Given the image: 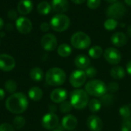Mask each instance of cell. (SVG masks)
<instances>
[{"label": "cell", "instance_id": "cell-13", "mask_svg": "<svg viewBox=\"0 0 131 131\" xmlns=\"http://www.w3.org/2000/svg\"><path fill=\"white\" fill-rule=\"evenodd\" d=\"M15 67V61L13 57L7 54H0V70L8 72L12 71Z\"/></svg>", "mask_w": 131, "mask_h": 131}, {"label": "cell", "instance_id": "cell-12", "mask_svg": "<svg viewBox=\"0 0 131 131\" xmlns=\"http://www.w3.org/2000/svg\"><path fill=\"white\" fill-rule=\"evenodd\" d=\"M15 26L17 30L21 34H28L32 29V24L29 18L20 16L15 20Z\"/></svg>", "mask_w": 131, "mask_h": 131}, {"label": "cell", "instance_id": "cell-41", "mask_svg": "<svg viewBox=\"0 0 131 131\" xmlns=\"http://www.w3.org/2000/svg\"><path fill=\"white\" fill-rule=\"evenodd\" d=\"M5 97V91L2 89V88H0V101H2Z\"/></svg>", "mask_w": 131, "mask_h": 131}, {"label": "cell", "instance_id": "cell-35", "mask_svg": "<svg viewBox=\"0 0 131 131\" xmlns=\"http://www.w3.org/2000/svg\"><path fill=\"white\" fill-rule=\"evenodd\" d=\"M101 3V0H88L87 5L91 9H96L97 8Z\"/></svg>", "mask_w": 131, "mask_h": 131}, {"label": "cell", "instance_id": "cell-3", "mask_svg": "<svg viewBox=\"0 0 131 131\" xmlns=\"http://www.w3.org/2000/svg\"><path fill=\"white\" fill-rule=\"evenodd\" d=\"M89 96L86 91L82 89L74 90L70 95V102L72 107L78 110L84 109L89 103Z\"/></svg>", "mask_w": 131, "mask_h": 131}, {"label": "cell", "instance_id": "cell-14", "mask_svg": "<svg viewBox=\"0 0 131 131\" xmlns=\"http://www.w3.org/2000/svg\"><path fill=\"white\" fill-rule=\"evenodd\" d=\"M87 126L91 131H101L104 123L98 116L91 115L87 120Z\"/></svg>", "mask_w": 131, "mask_h": 131}, {"label": "cell", "instance_id": "cell-17", "mask_svg": "<svg viewBox=\"0 0 131 131\" xmlns=\"http://www.w3.org/2000/svg\"><path fill=\"white\" fill-rule=\"evenodd\" d=\"M127 41H128L127 36L124 33L121 32V31L115 32L114 34L112 35V36L111 38V43L114 46L118 47V48L124 46L127 43Z\"/></svg>", "mask_w": 131, "mask_h": 131}, {"label": "cell", "instance_id": "cell-38", "mask_svg": "<svg viewBox=\"0 0 131 131\" xmlns=\"http://www.w3.org/2000/svg\"><path fill=\"white\" fill-rule=\"evenodd\" d=\"M121 131H131V121L130 119L124 120L121 125Z\"/></svg>", "mask_w": 131, "mask_h": 131}, {"label": "cell", "instance_id": "cell-6", "mask_svg": "<svg viewBox=\"0 0 131 131\" xmlns=\"http://www.w3.org/2000/svg\"><path fill=\"white\" fill-rule=\"evenodd\" d=\"M71 24L70 18L64 14H58L52 17L50 21V26L51 28L58 32L66 31Z\"/></svg>", "mask_w": 131, "mask_h": 131}, {"label": "cell", "instance_id": "cell-40", "mask_svg": "<svg viewBox=\"0 0 131 131\" xmlns=\"http://www.w3.org/2000/svg\"><path fill=\"white\" fill-rule=\"evenodd\" d=\"M40 28L42 31H48L50 28V25L47 22H43L40 25Z\"/></svg>", "mask_w": 131, "mask_h": 131}, {"label": "cell", "instance_id": "cell-8", "mask_svg": "<svg viewBox=\"0 0 131 131\" xmlns=\"http://www.w3.org/2000/svg\"><path fill=\"white\" fill-rule=\"evenodd\" d=\"M86 79L87 76L85 74V72L81 69H78L71 72L69 78V81L74 88H78L84 84Z\"/></svg>", "mask_w": 131, "mask_h": 131}, {"label": "cell", "instance_id": "cell-50", "mask_svg": "<svg viewBox=\"0 0 131 131\" xmlns=\"http://www.w3.org/2000/svg\"><path fill=\"white\" fill-rule=\"evenodd\" d=\"M51 131H62V130H58V129H54V130H51Z\"/></svg>", "mask_w": 131, "mask_h": 131}, {"label": "cell", "instance_id": "cell-19", "mask_svg": "<svg viewBox=\"0 0 131 131\" xmlns=\"http://www.w3.org/2000/svg\"><path fill=\"white\" fill-rule=\"evenodd\" d=\"M33 8V2L31 0H21L17 6V9L19 14L21 15H28L29 14Z\"/></svg>", "mask_w": 131, "mask_h": 131}, {"label": "cell", "instance_id": "cell-44", "mask_svg": "<svg viewBox=\"0 0 131 131\" xmlns=\"http://www.w3.org/2000/svg\"><path fill=\"white\" fill-rule=\"evenodd\" d=\"M4 21H3V19L0 17V31L3 28V27H4Z\"/></svg>", "mask_w": 131, "mask_h": 131}, {"label": "cell", "instance_id": "cell-1", "mask_svg": "<svg viewBox=\"0 0 131 131\" xmlns=\"http://www.w3.org/2000/svg\"><path fill=\"white\" fill-rule=\"evenodd\" d=\"M28 106V101L26 95L21 92H16L11 94L5 101V107L12 114H20L24 113Z\"/></svg>", "mask_w": 131, "mask_h": 131}, {"label": "cell", "instance_id": "cell-46", "mask_svg": "<svg viewBox=\"0 0 131 131\" xmlns=\"http://www.w3.org/2000/svg\"><path fill=\"white\" fill-rule=\"evenodd\" d=\"M127 34H128L129 36H130L131 37V25H129V27H128V28H127Z\"/></svg>", "mask_w": 131, "mask_h": 131}, {"label": "cell", "instance_id": "cell-51", "mask_svg": "<svg viewBox=\"0 0 131 131\" xmlns=\"http://www.w3.org/2000/svg\"><path fill=\"white\" fill-rule=\"evenodd\" d=\"M70 131H74V130H70Z\"/></svg>", "mask_w": 131, "mask_h": 131}, {"label": "cell", "instance_id": "cell-33", "mask_svg": "<svg viewBox=\"0 0 131 131\" xmlns=\"http://www.w3.org/2000/svg\"><path fill=\"white\" fill-rule=\"evenodd\" d=\"M72 105L71 104L70 101H64L61 103V106H60V110L62 113H68L72 110Z\"/></svg>", "mask_w": 131, "mask_h": 131}, {"label": "cell", "instance_id": "cell-20", "mask_svg": "<svg viewBox=\"0 0 131 131\" xmlns=\"http://www.w3.org/2000/svg\"><path fill=\"white\" fill-rule=\"evenodd\" d=\"M90 59L84 54H78L74 58V64L79 69H86L90 64Z\"/></svg>", "mask_w": 131, "mask_h": 131}, {"label": "cell", "instance_id": "cell-24", "mask_svg": "<svg viewBox=\"0 0 131 131\" xmlns=\"http://www.w3.org/2000/svg\"><path fill=\"white\" fill-rule=\"evenodd\" d=\"M51 5L48 2H41L38 3L37 6V11L39 14L46 15L51 12Z\"/></svg>", "mask_w": 131, "mask_h": 131}, {"label": "cell", "instance_id": "cell-15", "mask_svg": "<svg viewBox=\"0 0 131 131\" xmlns=\"http://www.w3.org/2000/svg\"><path fill=\"white\" fill-rule=\"evenodd\" d=\"M68 97V92L64 88H56L53 90L50 94L51 100L56 104H60L66 101Z\"/></svg>", "mask_w": 131, "mask_h": 131}, {"label": "cell", "instance_id": "cell-7", "mask_svg": "<svg viewBox=\"0 0 131 131\" xmlns=\"http://www.w3.org/2000/svg\"><path fill=\"white\" fill-rule=\"evenodd\" d=\"M126 12V8L124 5L121 2H117L108 6L106 14L110 18L120 19L121 18Z\"/></svg>", "mask_w": 131, "mask_h": 131}, {"label": "cell", "instance_id": "cell-5", "mask_svg": "<svg viewBox=\"0 0 131 131\" xmlns=\"http://www.w3.org/2000/svg\"><path fill=\"white\" fill-rule=\"evenodd\" d=\"M71 45L77 49H86L91 44L90 36L83 31H78L72 35L71 38Z\"/></svg>", "mask_w": 131, "mask_h": 131}, {"label": "cell", "instance_id": "cell-30", "mask_svg": "<svg viewBox=\"0 0 131 131\" xmlns=\"http://www.w3.org/2000/svg\"><path fill=\"white\" fill-rule=\"evenodd\" d=\"M120 115L124 119V120H128L131 117V111L129 106L127 105H124L122 106L120 110H119Z\"/></svg>", "mask_w": 131, "mask_h": 131}, {"label": "cell", "instance_id": "cell-29", "mask_svg": "<svg viewBox=\"0 0 131 131\" xmlns=\"http://www.w3.org/2000/svg\"><path fill=\"white\" fill-rule=\"evenodd\" d=\"M118 22L116 19L114 18H108L104 23V27L107 31H113L117 27Z\"/></svg>", "mask_w": 131, "mask_h": 131}, {"label": "cell", "instance_id": "cell-27", "mask_svg": "<svg viewBox=\"0 0 131 131\" xmlns=\"http://www.w3.org/2000/svg\"><path fill=\"white\" fill-rule=\"evenodd\" d=\"M4 87H5V91L9 93V94H14L15 93L17 88H18V84L16 83L15 81L14 80H12V79H9L8 81H5V84H4Z\"/></svg>", "mask_w": 131, "mask_h": 131}, {"label": "cell", "instance_id": "cell-31", "mask_svg": "<svg viewBox=\"0 0 131 131\" xmlns=\"http://www.w3.org/2000/svg\"><path fill=\"white\" fill-rule=\"evenodd\" d=\"M25 124V120L21 116H17L13 120V127L16 129H21Z\"/></svg>", "mask_w": 131, "mask_h": 131}, {"label": "cell", "instance_id": "cell-42", "mask_svg": "<svg viewBox=\"0 0 131 131\" xmlns=\"http://www.w3.org/2000/svg\"><path fill=\"white\" fill-rule=\"evenodd\" d=\"M127 71L131 76V61H130L127 64Z\"/></svg>", "mask_w": 131, "mask_h": 131}, {"label": "cell", "instance_id": "cell-49", "mask_svg": "<svg viewBox=\"0 0 131 131\" xmlns=\"http://www.w3.org/2000/svg\"><path fill=\"white\" fill-rule=\"evenodd\" d=\"M4 35H5V33H4V32H2V31L0 32V36H1V37H4Z\"/></svg>", "mask_w": 131, "mask_h": 131}, {"label": "cell", "instance_id": "cell-32", "mask_svg": "<svg viewBox=\"0 0 131 131\" xmlns=\"http://www.w3.org/2000/svg\"><path fill=\"white\" fill-rule=\"evenodd\" d=\"M114 97L110 94H106L101 97V104L105 106H110L113 103Z\"/></svg>", "mask_w": 131, "mask_h": 131}, {"label": "cell", "instance_id": "cell-34", "mask_svg": "<svg viewBox=\"0 0 131 131\" xmlns=\"http://www.w3.org/2000/svg\"><path fill=\"white\" fill-rule=\"evenodd\" d=\"M84 72H85L87 78H93L96 77V75L97 74V69L94 67H88L85 69Z\"/></svg>", "mask_w": 131, "mask_h": 131}, {"label": "cell", "instance_id": "cell-39", "mask_svg": "<svg viewBox=\"0 0 131 131\" xmlns=\"http://www.w3.org/2000/svg\"><path fill=\"white\" fill-rule=\"evenodd\" d=\"M8 17L12 19V20H14V19H17L18 18V14H17V12L14 9H12V10H9L8 12Z\"/></svg>", "mask_w": 131, "mask_h": 131}, {"label": "cell", "instance_id": "cell-10", "mask_svg": "<svg viewBox=\"0 0 131 131\" xmlns=\"http://www.w3.org/2000/svg\"><path fill=\"white\" fill-rule=\"evenodd\" d=\"M59 118L54 114L49 112L46 114L41 120V125L46 130H54L58 126Z\"/></svg>", "mask_w": 131, "mask_h": 131}, {"label": "cell", "instance_id": "cell-4", "mask_svg": "<svg viewBox=\"0 0 131 131\" xmlns=\"http://www.w3.org/2000/svg\"><path fill=\"white\" fill-rule=\"evenodd\" d=\"M85 91L91 96L101 97L107 94V87L104 81L94 79L88 81L85 84Z\"/></svg>", "mask_w": 131, "mask_h": 131}, {"label": "cell", "instance_id": "cell-2", "mask_svg": "<svg viewBox=\"0 0 131 131\" xmlns=\"http://www.w3.org/2000/svg\"><path fill=\"white\" fill-rule=\"evenodd\" d=\"M66 80V73L60 68H50L45 74V81L51 86H61Z\"/></svg>", "mask_w": 131, "mask_h": 131}, {"label": "cell", "instance_id": "cell-36", "mask_svg": "<svg viewBox=\"0 0 131 131\" xmlns=\"http://www.w3.org/2000/svg\"><path fill=\"white\" fill-rule=\"evenodd\" d=\"M107 87V91H109L111 93H115L119 90V84L118 83L115 81H111L108 84Z\"/></svg>", "mask_w": 131, "mask_h": 131}, {"label": "cell", "instance_id": "cell-43", "mask_svg": "<svg viewBox=\"0 0 131 131\" xmlns=\"http://www.w3.org/2000/svg\"><path fill=\"white\" fill-rule=\"evenodd\" d=\"M74 4H78V5H81L82 4L83 2H85V0H71Z\"/></svg>", "mask_w": 131, "mask_h": 131}, {"label": "cell", "instance_id": "cell-28", "mask_svg": "<svg viewBox=\"0 0 131 131\" xmlns=\"http://www.w3.org/2000/svg\"><path fill=\"white\" fill-rule=\"evenodd\" d=\"M101 101L97 99H92L88 103V108L92 113H97L101 109Z\"/></svg>", "mask_w": 131, "mask_h": 131}, {"label": "cell", "instance_id": "cell-48", "mask_svg": "<svg viewBox=\"0 0 131 131\" xmlns=\"http://www.w3.org/2000/svg\"><path fill=\"white\" fill-rule=\"evenodd\" d=\"M124 2H125V3H126L127 5L131 6V0H124Z\"/></svg>", "mask_w": 131, "mask_h": 131}, {"label": "cell", "instance_id": "cell-25", "mask_svg": "<svg viewBox=\"0 0 131 131\" xmlns=\"http://www.w3.org/2000/svg\"><path fill=\"white\" fill-rule=\"evenodd\" d=\"M72 52L71 47L68 44H61L58 48V54L62 58L68 57Z\"/></svg>", "mask_w": 131, "mask_h": 131}, {"label": "cell", "instance_id": "cell-21", "mask_svg": "<svg viewBox=\"0 0 131 131\" xmlns=\"http://www.w3.org/2000/svg\"><path fill=\"white\" fill-rule=\"evenodd\" d=\"M29 98L33 101H39L43 97V91L38 87H32L28 92Z\"/></svg>", "mask_w": 131, "mask_h": 131}, {"label": "cell", "instance_id": "cell-23", "mask_svg": "<svg viewBox=\"0 0 131 131\" xmlns=\"http://www.w3.org/2000/svg\"><path fill=\"white\" fill-rule=\"evenodd\" d=\"M29 76H30V78L34 81L38 82V81H41L43 79V78H44V72H43L41 68L35 67V68H33L30 71Z\"/></svg>", "mask_w": 131, "mask_h": 131}, {"label": "cell", "instance_id": "cell-16", "mask_svg": "<svg viewBox=\"0 0 131 131\" xmlns=\"http://www.w3.org/2000/svg\"><path fill=\"white\" fill-rule=\"evenodd\" d=\"M61 125L63 128L67 130H74L78 125V120L74 115L68 114L63 117Z\"/></svg>", "mask_w": 131, "mask_h": 131}, {"label": "cell", "instance_id": "cell-47", "mask_svg": "<svg viewBox=\"0 0 131 131\" xmlns=\"http://www.w3.org/2000/svg\"><path fill=\"white\" fill-rule=\"evenodd\" d=\"M105 2H108V3L113 4V3H114V2H117V0H105Z\"/></svg>", "mask_w": 131, "mask_h": 131}, {"label": "cell", "instance_id": "cell-11", "mask_svg": "<svg viewBox=\"0 0 131 131\" xmlns=\"http://www.w3.org/2000/svg\"><path fill=\"white\" fill-rule=\"evenodd\" d=\"M104 57L105 60L111 64L116 65L121 61V54L115 48H108L104 51Z\"/></svg>", "mask_w": 131, "mask_h": 131}, {"label": "cell", "instance_id": "cell-26", "mask_svg": "<svg viewBox=\"0 0 131 131\" xmlns=\"http://www.w3.org/2000/svg\"><path fill=\"white\" fill-rule=\"evenodd\" d=\"M89 56L94 59H97L101 58V56L103 54V49L101 46H93L88 51Z\"/></svg>", "mask_w": 131, "mask_h": 131}, {"label": "cell", "instance_id": "cell-37", "mask_svg": "<svg viewBox=\"0 0 131 131\" xmlns=\"http://www.w3.org/2000/svg\"><path fill=\"white\" fill-rule=\"evenodd\" d=\"M0 131H15L13 125L8 123H2L0 124Z\"/></svg>", "mask_w": 131, "mask_h": 131}, {"label": "cell", "instance_id": "cell-18", "mask_svg": "<svg viewBox=\"0 0 131 131\" xmlns=\"http://www.w3.org/2000/svg\"><path fill=\"white\" fill-rule=\"evenodd\" d=\"M51 8L55 12L63 14L69 9V2L68 0H52Z\"/></svg>", "mask_w": 131, "mask_h": 131}, {"label": "cell", "instance_id": "cell-9", "mask_svg": "<svg viewBox=\"0 0 131 131\" xmlns=\"http://www.w3.org/2000/svg\"><path fill=\"white\" fill-rule=\"evenodd\" d=\"M41 47L47 51H52L55 50L58 46V40L54 35L48 33L45 34L41 40Z\"/></svg>", "mask_w": 131, "mask_h": 131}, {"label": "cell", "instance_id": "cell-22", "mask_svg": "<svg viewBox=\"0 0 131 131\" xmlns=\"http://www.w3.org/2000/svg\"><path fill=\"white\" fill-rule=\"evenodd\" d=\"M111 75L116 80L122 79L126 75L125 69L121 66H114L111 69Z\"/></svg>", "mask_w": 131, "mask_h": 131}, {"label": "cell", "instance_id": "cell-45", "mask_svg": "<svg viewBox=\"0 0 131 131\" xmlns=\"http://www.w3.org/2000/svg\"><path fill=\"white\" fill-rule=\"evenodd\" d=\"M6 28H7V30H8V31H11V30L13 28V26H12V24H10V23H8V24L6 25Z\"/></svg>", "mask_w": 131, "mask_h": 131}]
</instances>
